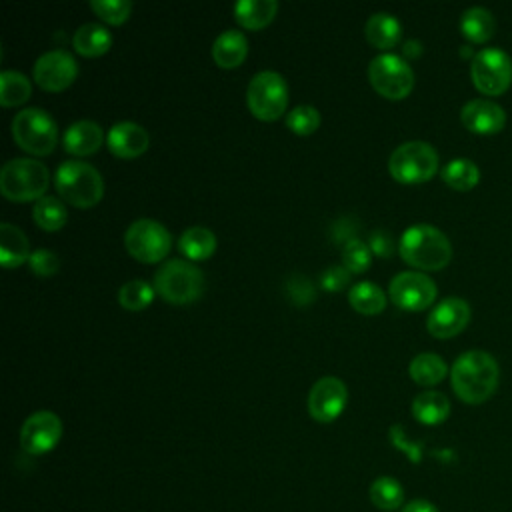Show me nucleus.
I'll return each instance as SVG.
<instances>
[{"label":"nucleus","mask_w":512,"mask_h":512,"mask_svg":"<svg viewBox=\"0 0 512 512\" xmlns=\"http://www.w3.org/2000/svg\"><path fill=\"white\" fill-rule=\"evenodd\" d=\"M500 378V368L496 358L480 348H472L462 352L452 368L450 380L456 396L468 404H482L488 400Z\"/></svg>","instance_id":"obj_1"},{"label":"nucleus","mask_w":512,"mask_h":512,"mask_svg":"<svg viewBox=\"0 0 512 512\" xmlns=\"http://www.w3.org/2000/svg\"><path fill=\"white\" fill-rule=\"evenodd\" d=\"M402 258L422 270H438L452 258V244L448 236L426 222L408 226L400 236Z\"/></svg>","instance_id":"obj_2"},{"label":"nucleus","mask_w":512,"mask_h":512,"mask_svg":"<svg viewBox=\"0 0 512 512\" xmlns=\"http://www.w3.org/2000/svg\"><path fill=\"white\" fill-rule=\"evenodd\" d=\"M54 184L60 196L80 208H88L102 198L104 182L96 166L84 160H64L58 164Z\"/></svg>","instance_id":"obj_3"},{"label":"nucleus","mask_w":512,"mask_h":512,"mask_svg":"<svg viewBox=\"0 0 512 512\" xmlns=\"http://www.w3.org/2000/svg\"><path fill=\"white\" fill-rule=\"evenodd\" d=\"M154 290L174 304L194 302L204 290V274L192 260L170 258L154 272Z\"/></svg>","instance_id":"obj_4"},{"label":"nucleus","mask_w":512,"mask_h":512,"mask_svg":"<svg viewBox=\"0 0 512 512\" xmlns=\"http://www.w3.org/2000/svg\"><path fill=\"white\" fill-rule=\"evenodd\" d=\"M48 180V166L28 156L10 158L0 170V190L10 200L42 198L48 188Z\"/></svg>","instance_id":"obj_5"},{"label":"nucleus","mask_w":512,"mask_h":512,"mask_svg":"<svg viewBox=\"0 0 512 512\" xmlns=\"http://www.w3.org/2000/svg\"><path fill=\"white\" fill-rule=\"evenodd\" d=\"M14 140L32 154H46L58 140V126L50 112L38 106L22 108L12 118Z\"/></svg>","instance_id":"obj_6"},{"label":"nucleus","mask_w":512,"mask_h":512,"mask_svg":"<svg viewBox=\"0 0 512 512\" xmlns=\"http://www.w3.org/2000/svg\"><path fill=\"white\" fill-rule=\"evenodd\" d=\"M388 168L400 182H424L438 170V152L424 140H408L392 150Z\"/></svg>","instance_id":"obj_7"},{"label":"nucleus","mask_w":512,"mask_h":512,"mask_svg":"<svg viewBox=\"0 0 512 512\" xmlns=\"http://www.w3.org/2000/svg\"><path fill=\"white\" fill-rule=\"evenodd\" d=\"M246 100L254 116L262 120L278 118L288 104V86L280 72L260 70L250 78Z\"/></svg>","instance_id":"obj_8"},{"label":"nucleus","mask_w":512,"mask_h":512,"mask_svg":"<svg viewBox=\"0 0 512 512\" xmlns=\"http://www.w3.org/2000/svg\"><path fill=\"white\" fill-rule=\"evenodd\" d=\"M470 76L480 92L502 94L512 82V58L498 46L482 48L472 56Z\"/></svg>","instance_id":"obj_9"},{"label":"nucleus","mask_w":512,"mask_h":512,"mask_svg":"<svg viewBox=\"0 0 512 512\" xmlns=\"http://www.w3.org/2000/svg\"><path fill=\"white\" fill-rule=\"evenodd\" d=\"M368 78L386 98H404L414 86L412 66L392 52H382L370 60Z\"/></svg>","instance_id":"obj_10"},{"label":"nucleus","mask_w":512,"mask_h":512,"mask_svg":"<svg viewBox=\"0 0 512 512\" xmlns=\"http://www.w3.org/2000/svg\"><path fill=\"white\" fill-rule=\"evenodd\" d=\"M124 244L134 258L142 262H156L168 254L172 234L154 218H138L126 228Z\"/></svg>","instance_id":"obj_11"},{"label":"nucleus","mask_w":512,"mask_h":512,"mask_svg":"<svg viewBox=\"0 0 512 512\" xmlns=\"http://www.w3.org/2000/svg\"><path fill=\"white\" fill-rule=\"evenodd\" d=\"M388 292L394 304H398L400 308L422 310L434 302L436 282L424 272L402 270L390 280Z\"/></svg>","instance_id":"obj_12"},{"label":"nucleus","mask_w":512,"mask_h":512,"mask_svg":"<svg viewBox=\"0 0 512 512\" xmlns=\"http://www.w3.org/2000/svg\"><path fill=\"white\" fill-rule=\"evenodd\" d=\"M62 436V420L52 410L30 414L20 428V444L28 454L50 452Z\"/></svg>","instance_id":"obj_13"},{"label":"nucleus","mask_w":512,"mask_h":512,"mask_svg":"<svg viewBox=\"0 0 512 512\" xmlns=\"http://www.w3.org/2000/svg\"><path fill=\"white\" fill-rule=\"evenodd\" d=\"M346 398H348V390L342 378L322 376L312 384L308 394L310 416L318 422H332L344 410Z\"/></svg>","instance_id":"obj_14"},{"label":"nucleus","mask_w":512,"mask_h":512,"mask_svg":"<svg viewBox=\"0 0 512 512\" xmlns=\"http://www.w3.org/2000/svg\"><path fill=\"white\" fill-rule=\"evenodd\" d=\"M78 74L74 56L64 48H52L42 52L34 62V80L46 90H62Z\"/></svg>","instance_id":"obj_15"},{"label":"nucleus","mask_w":512,"mask_h":512,"mask_svg":"<svg viewBox=\"0 0 512 512\" xmlns=\"http://www.w3.org/2000/svg\"><path fill=\"white\" fill-rule=\"evenodd\" d=\"M470 320V304L460 296L442 298L428 314L426 328L436 338L456 336Z\"/></svg>","instance_id":"obj_16"},{"label":"nucleus","mask_w":512,"mask_h":512,"mask_svg":"<svg viewBox=\"0 0 512 512\" xmlns=\"http://www.w3.org/2000/svg\"><path fill=\"white\" fill-rule=\"evenodd\" d=\"M462 124L478 134L500 132L506 124L504 108L488 98H472L460 110Z\"/></svg>","instance_id":"obj_17"},{"label":"nucleus","mask_w":512,"mask_h":512,"mask_svg":"<svg viewBox=\"0 0 512 512\" xmlns=\"http://www.w3.org/2000/svg\"><path fill=\"white\" fill-rule=\"evenodd\" d=\"M148 132L144 126L132 120H120L112 124L106 134V142L110 152L120 158H134L148 148Z\"/></svg>","instance_id":"obj_18"},{"label":"nucleus","mask_w":512,"mask_h":512,"mask_svg":"<svg viewBox=\"0 0 512 512\" xmlns=\"http://www.w3.org/2000/svg\"><path fill=\"white\" fill-rule=\"evenodd\" d=\"M104 132L102 126L94 120H76L72 122L62 138V144L68 152L84 156V154H92L94 150H98V146L102 144Z\"/></svg>","instance_id":"obj_19"},{"label":"nucleus","mask_w":512,"mask_h":512,"mask_svg":"<svg viewBox=\"0 0 512 512\" xmlns=\"http://www.w3.org/2000/svg\"><path fill=\"white\" fill-rule=\"evenodd\" d=\"M246 52H248V40H246L244 32H240L236 28H228V30L220 32L212 44V56H214L216 64H220L224 68L238 66L244 60Z\"/></svg>","instance_id":"obj_20"},{"label":"nucleus","mask_w":512,"mask_h":512,"mask_svg":"<svg viewBox=\"0 0 512 512\" xmlns=\"http://www.w3.org/2000/svg\"><path fill=\"white\" fill-rule=\"evenodd\" d=\"M364 34L368 42H372L376 48H390L400 40L402 24L394 14L380 10L368 16L364 24Z\"/></svg>","instance_id":"obj_21"},{"label":"nucleus","mask_w":512,"mask_h":512,"mask_svg":"<svg viewBox=\"0 0 512 512\" xmlns=\"http://www.w3.org/2000/svg\"><path fill=\"white\" fill-rule=\"evenodd\" d=\"M412 414L422 424H440L450 414V400L438 390H424L414 396Z\"/></svg>","instance_id":"obj_22"},{"label":"nucleus","mask_w":512,"mask_h":512,"mask_svg":"<svg viewBox=\"0 0 512 512\" xmlns=\"http://www.w3.org/2000/svg\"><path fill=\"white\" fill-rule=\"evenodd\" d=\"M30 256V244L26 234L10 224V222H2L0 224V260L6 268L18 266L24 260H28Z\"/></svg>","instance_id":"obj_23"},{"label":"nucleus","mask_w":512,"mask_h":512,"mask_svg":"<svg viewBox=\"0 0 512 512\" xmlns=\"http://www.w3.org/2000/svg\"><path fill=\"white\" fill-rule=\"evenodd\" d=\"M74 48L84 56H98L112 44L110 30L100 22H84L74 32Z\"/></svg>","instance_id":"obj_24"},{"label":"nucleus","mask_w":512,"mask_h":512,"mask_svg":"<svg viewBox=\"0 0 512 512\" xmlns=\"http://www.w3.org/2000/svg\"><path fill=\"white\" fill-rule=\"evenodd\" d=\"M496 20L484 6H470L460 16V30L472 42H484L494 34Z\"/></svg>","instance_id":"obj_25"},{"label":"nucleus","mask_w":512,"mask_h":512,"mask_svg":"<svg viewBox=\"0 0 512 512\" xmlns=\"http://www.w3.org/2000/svg\"><path fill=\"white\" fill-rule=\"evenodd\" d=\"M276 10V0H238L234 4V16L246 28L266 26L276 16Z\"/></svg>","instance_id":"obj_26"},{"label":"nucleus","mask_w":512,"mask_h":512,"mask_svg":"<svg viewBox=\"0 0 512 512\" xmlns=\"http://www.w3.org/2000/svg\"><path fill=\"white\" fill-rule=\"evenodd\" d=\"M408 370H410V376L414 382H418L422 386H432L446 376L448 366L442 356H438L434 352H420L410 360Z\"/></svg>","instance_id":"obj_27"},{"label":"nucleus","mask_w":512,"mask_h":512,"mask_svg":"<svg viewBox=\"0 0 512 512\" xmlns=\"http://www.w3.org/2000/svg\"><path fill=\"white\" fill-rule=\"evenodd\" d=\"M180 250L192 260L208 258L216 248V236L206 226H188L178 238Z\"/></svg>","instance_id":"obj_28"},{"label":"nucleus","mask_w":512,"mask_h":512,"mask_svg":"<svg viewBox=\"0 0 512 512\" xmlns=\"http://www.w3.org/2000/svg\"><path fill=\"white\" fill-rule=\"evenodd\" d=\"M348 300L352 308L362 314H376L386 306L384 290L370 280H360L352 284L348 290Z\"/></svg>","instance_id":"obj_29"},{"label":"nucleus","mask_w":512,"mask_h":512,"mask_svg":"<svg viewBox=\"0 0 512 512\" xmlns=\"http://www.w3.org/2000/svg\"><path fill=\"white\" fill-rule=\"evenodd\" d=\"M442 180L454 190H470L480 180V170L470 158H452L442 166Z\"/></svg>","instance_id":"obj_30"},{"label":"nucleus","mask_w":512,"mask_h":512,"mask_svg":"<svg viewBox=\"0 0 512 512\" xmlns=\"http://www.w3.org/2000/svg\"><path fill=\"white\" fill-rule=\"evenodd\" d=\"M370 500L378 510L394 512L404 504L402 484L392 476H380L370 486Z\"/></svg>","instance_id":"obj_31"},{"label":"nucleus","mask_w":512,"mask_h":512,"mask_svg":"<svg viewBox=\"0 0 512 512\" xmlns=\"http://www.w3.org/2000/svg\"><path fill=\"white\" fill-rule=\"evenodd\" d=\"M32 92V84L28 80L26 74H22L20 70H12L6 68L0 74V102L4 106H12V104H20L24 100H28Z\"/></svg>","instance_id":"obj_32"},{"label":"nucleus","mask_w":512,"mask_h":512,"mask_svg":"<svg viewBox=\"0 0 512 512\" xmlns=\"http://www.w3.org/2000/svg\"><path fill=\"white\" fill-rule=\"evenodd\" d=\"M32 218L44 230H58V228L64 226V222L68 218V212H66L60 198L44 194L42 198L36 200V204L32 208Z\"/></svg>","instance_id":"obj_33"},{"label":"nucleus","mask_w":512,"mask_h":512,"mask_svg":"<svg viewBox=\"0 0 512 512\" xmlns=\"http://www.w3.org/2000/svg\"><path fill=\"white\" fill-rule=\"evenodd\" d=\"M152 298H154V286L140 278L124 282L118 290V300L128 310H142L152 302Z\"/></svg>","instance_id":"obj_34"},{"label":"nucleus","mask_w":512,"mask_h":512,"mask_svg":"<svg viewBox=\"0 0 512 512\" xmlns=\"http://www.w3.org/2000/svg\"><path fill=\"white\" fill-rule=\"evenodd\" d=\"M370 260H372V250H370L368 242L360 240L358 236L348 240L342 246V266L348 272H362V270H366L370 266Z\"/></svg>","instance_id":"obj_35"},{"label":"nucleus","mask_w":512,"mask_h":512,"mask_svg":"<svg viewBox=\"0 0 512 512\" xmlns=\"http://www.w3.org/2000/svg\"><path fill=\"white\" fill-rule=\"evenodd\" d=\"M288 128H292L296 134H310L320 124V112L312 104H298L294 106L286 116Z\"/></svg>","instance_id":"obj_36"},{"label":"nucleus","mask_w":512,"mask_h":512,"mask_svg":"<svg viewBox=\"0 0 512 512\" xmlns=\"http://www.w3.org/2000/svg\"><path fill=\"white\" fill-rule=\"evenodd\" d=\"M90 6L102 20L112 24L124 22L132 10L130 0H90Z\"/></svg>","instance_id":"obj_37"},{"label":"nucleus","mask_w":512,"mask_h":512,"mask_svg":"<svg viewBox=\"0 0 512 512\" xmlns=\"http://www.w3.org/2000/svg\"><path fill=\"white\" fill-rule=\"evenodd\" d=\"M28 264H30L32 272H36L38 276H52L58 270L60 260H58L56 252H52L48 248H36L28 256Z\"/></svg>","instance_id":"obj_38"},{"label":"nucleus","mask_w":512,"mask_h":512,"mask_svg":"<svg viewBox=\"0 0 512 512\" xmlns=\"http://www.w3.org/2000/svg\"><path fill=\"white\" fill-rule=\"evenodd\" d=\"M286 294L290 296L292 302L302 306V304H308L314 300V286L306 276L292 274L286 282Z\"/></svg>","instance_id":"obj_39"},{"label":"nucleus","mask_w":512,"mask_h":512,"mask_svg":"<svg viewBox=\"0 0 512 512\" xmlns=\"http://www.w3.org/2000/svg\"><path fill=\"white\" fill-rule=\"evenodd\" d=\"M350 272L342 264H332L320 274V286L324 290H340L348 284Z\"/></svg>","instance_id":"obj_40"},{"label":"nucleus","mask_w":512,"mask_h":512,"mask_svg":"<svg viewBox=\"0 0 512 512\" xmlns=\"http://www.w3.org/2000/svg\"><path fill=\"white\" fill-rule=\"evenodd\" d=\"M368 246H370V250H372L374 254L386 258V256H390L392 250H394V238L390 236L388 230L376 228V230H372L370 236H368Z\"/></svg>","instance_id":"obj_41"},{"label":"nucleus","mask_w":512,"mask_h":512,"mask_svg":"<svg viewBox=\"0 0 512 512\" xmlns=\"http://www.w3.org/2000/svg\"><path fill=\"white\" fill-rule=\"evenodd\" d=\"M330 232H332L334 242H342V246H344L348 240L356 238V234H354V232H356V224H352L350 218H338V220L332 224Z\"/></svg>","instance_id":"obj_42"},{"label":"nucleus","mask_w":512,"mask_h":512,"mask_svg":"<svg viewBox=\"0 0 512 512\" xmlns=\"http://www.w3.org/2000/svg\"><path fill=\"white\" fill-rule=\"evenodd\" d=\"M400 512H438V508L424 498H416V500H410L408 504H404Z\"/></svg>","instance_id":"obj_43"}]
</instances>
